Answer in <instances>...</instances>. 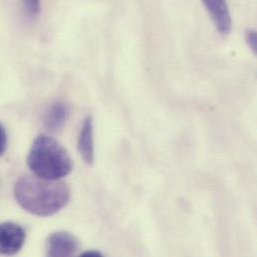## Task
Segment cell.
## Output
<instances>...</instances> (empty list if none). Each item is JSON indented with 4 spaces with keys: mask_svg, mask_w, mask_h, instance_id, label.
Segmentation results:
<instances>
[{
    "mask_svg": "<svg viewBox=\"0 0 257 257\" xmlns=\"http://www.w3.org/2000/svg\"><path fill=\"white\" fill-rule=\"evenodd\" d=\"M18 204L27 212L37 216H50L63 209L69 199L68 186L58 180L38 176L20 178L14 189Z\"/></svg>",
    "mask_w": 257,
    "mask_h": 257,
    "instance_id": "6da1fadb",
    "label": "cell"
},
{
    "mask_svg": "<svg viewBox=\"0 0 257 257\" xmlns=\"http://www.w3.org/2000/svg\"><path fill=\"white\" fill-rule=\"evenodd\" d=\"M27 164L34 175L50 180L61 179L72 170V161L66 149L45 134L34 139L27 156Z\"/></svg>",
    "mask_w": 257,
    "mask_h": 257,
    "instance_id": "7a4b0ae2",
    "label": "cell"
},
{
    "mask_svg": "<svg viewBox=\"0 0 257 257\" xmlns=\"http://www.w3.org/2000/svg\"><path fill=\"white\" fill-rule=\"evenodd\" d=\"M25 230L14 222L0 223V254L13 255L23 246Z\"/></svg>",
    "mask_w": 257,
    "mask_h": 257,
    "instance_id": "3957f363",
    "label": "cell"
},
{
    "mask_svg": "<svg viewBox=\"0 0 257 257\" xmlns=\"http://www.w3.org/2000/svg\"><path fill=\"white\" fill-rule=\"evenodd\" d=\"M78 248V239L67 231L54 232L46 241L47 256H71L77 252Z\"/></svg>",
    "mask_w": 257,
    "mask_h": 257,
    "instance_id": "277c9868",
    "label": "cell"
},
{
    "mask_svg": "<svg viewBox=\"0 0 257 257\" xmlns=\"http://www.w3.org/2000/svg\"><path fill=\"white\" fill-rule=\"evenodd\" d=\"M208 11L215 27L222 35L231 31L232 20L226 0H201Z\"/></svg>",
    "mask_w": 257,
    "mask_h": 257,
    "instance_id": "5b68a950",
    "label": "cell"
},
{
    "mask_svg": "<svg viewBox=\"0 0 257 257\" xmlns=\"http://www.w3.org/2000/svg\"><path fill=\"white\" fill-rule=\"evenodd\" d=\"M78 152L83 160L92 165L94 162V136H93V120L92 117H86L81 131L78 136L77 142Z\"/></svg>",
    "mask_w": 257,
    "mask_h": 257,
    "instance_id": "8992f818",
    "label": "cell"
},
{
    "mask_svg": "<svg viewBox=\"0 0 257 257\" xmlns=\"http://www.w3.org/2000/svg\"><path fill=\"white\" fill-rule=\"evenodd\" d=\"M69 117L68 106L61 101L53 102L45 111L43 125L49 131H57L61 128Z\"/></svg>",
    "mask_w": 257,
    "mask_h": 257,
    "instance_id": "52a82bcc",
    "label": "cell"
},
{
    "mask_svg": "<svg viewBox=\"0 0 257 257\" xmlns=\"http://www.w3.org/2000/svg\"><path fill=\"white\" fill-rule=\"evenodd\" d=\"M22 3L31 16H36L40 11V0H22Z\"/></svg>",
    "mask_w": 257,
    "mask_h": 257,
    "instance_id": "ba28073f",
    "label": "cell"
},
{
    "mask_svg": "<svg viewBox=\"0 0 257 257\" xmlns=\"http://www.w3.org/2000/svg\"><path fill=\"white\" fill-rule=\"evenodd\" d=\"M245 41H246V44L249 46V48L254 53H256L257 36L255 29L250 28L245 31Z\"/></svg>",
    "mask_w": 257,
    "mask_h": 257,
    "instance_id": "9c48e42d",
    "label": "cell"
},
{
    "mask_svg": "<svg viewBox=\"0 0 257 257\" xmlns=\"http://www.w3.org/2000/svg\"><path fill=\"white\" fill-rule=\"evenodd\" d=\"M7 146V134L4 127L0 124V156L4 153Z\"/></svg>",
    "mask_w": 257,
    "mask_h": 257,
    "instance_id": "30bf717a",
    "label": "cell"
},
{
    "mask_svg": "<svg viewBox=\"0 0 257 257\" xmlns=\"http://www.w3.org/2000/svg\"><path fill=\"white\" fill-rule=\"evenodd\" d=\"M101 255H102V254H101L100 252L95 251V250H89V251H86V252H84V253L81 254V256L87 257L101 256Z\"/></svg>",
    "mask_w": 257,
    "mask_h": 257,
    "instance_id": "8fae6325",
    "label": "cell"
}]
</instances>
